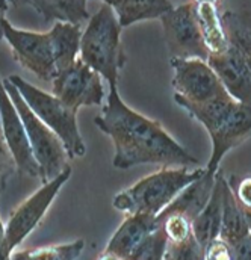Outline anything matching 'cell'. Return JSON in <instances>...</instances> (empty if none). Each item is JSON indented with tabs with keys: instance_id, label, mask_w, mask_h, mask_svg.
Masks as SVG:
<instances>
[{
	"instance_id": "836d02e7",
	"label": "cell",
	"mask_w": 251,
	"mask_h": 260,
	"mask_svg": "<svg viewBox=\"0 0 251 260\" xmlns=\"http://www.w3.org/2000/svg\"><path fill=\"white\" fill-rule=\"evenodd\" d=\"M0 136H2V120H0Z\"/></svg>"
},
{
	"instance_id": "5bb4252c",
	"label": "cell",
	"mask_w": 251,
	"mask_h": 260,
	"mask_svg": "<svg viewBox=\"0 0 251 260\" xmlns=\"http://www.w3.org/2000/svg\"><path fill=\"white\" fill-rule=\"evenodd\" d=\"M159 225L156 216L129 215L106 245V251L114 253L121 260H133L144 241Z\"/></svg>"
},
{
	"instance_id": "7402d4cb",
	"label": "cell",
	"mask_w": 251,
	"mask_h": 260,
	"mask_svg": "<svg viewBox=\"0 0 251 260\" xmlns=\"http://www.w3.org/2000/svg\"><path fill=\"white\" fill-rule=\"evenodd\" d=\"M229 44L245 59L251 70V12L247 9L221 14Z\"/></svg>"
},
{
	"instance_id": "7a4b0ae2",
	"label": "cell",
	"mask_w": 251,
	"mask_h": 260,
	"mask_svg": "<svg viewBox=\"0 0 251 260\" xmlns=\"http://www.w3.org/2000/svg\"><path fill=\"white\" fill-rule=\"evenodd\" d=\"M174 102L207 130L212 139V156L206 173L216 176L224 156L251 138V108L238 103L232 97L194 105L174 94Z\"/></svg>"
},
{
	"instance_id": "52a82bcc",
	"label": "cell",
	"mask_w": 251,
	"mask_h": 260,
	"mask_svg": "<svg viewBox=\"0 0 251 260\" xmlns=\"http://www.w3.org/2000/svg\"><path fill=\"white\" fill-rule=\"evenodd\" d=\"M2 37L11 47L12 58L23 68L32 71L44 82H53L56 77V65L53 46L49 32H30L14 27L6 18L0 23Z\"/></svg>"
},
{
	"instance_id": "d6986e66",
	"label": "cell",
	"mask_w": 251,
	"mask_h": 260,
	"mask_svg": "<svg viewBox=\"0 0 251 260\" xmlns=\"http://www.w3.org/2000/svg\"><path fill=\"white\" fill-rule=\"evenodd\" d=\"M251 233L250 224L242 213L241 207L238 206L235 195L232 192V188L227 183H224L223 191V215H221V229L218 239L227 244L230 248L235 247L238 242H241L244 238H247Z\"/></svg>"
},
{
	"instance_id": "f546056e",
	"label": "cell",
	"mask_w": 251,
	"mask_h": 260,
	"mask_svg": "<svg viewBox=\"0 0 251 260\" xmlns=\"http://www.w3.org/2000/svg\"><path fill=\"white\" fill-rule=\"evenodd\" d=\"M232 260H251V233L232 247Z\"/></svg>"
},
{
	"instance_id": "6da1fadb",
	"label": "cell",
	"mask_w": 251,
	"mask_h": 260,
	"mask_svg": "<svg viewBox=\"0 0 251 260\" xmlns=\"http://www.w3.org/2000/svg\"><path fill=\"white\" fill-rule=\"evenodd\" d=\"M94 123L114 141V167L118 170L145 164H159L164 168L198 164L197 157L168 135L158 121L129 108L120 97L118 85L109 86L108 102Z\"/></svg>"
},
{
	"instance_id": "484cf974",
	"label": "cell",
	"mask_w": 251,
	"mask_h": 260,
	"mask_svg": "<svg viewBox=\"0 0 251 260\" xmlns=\"http://www.w3.org/2000/svg\"><path fill=\"white\" fill-rule=\"evenodd\" d=\"M167 257L170 260H204L206 250L197 242L194 235L179 244H168Z\"/></svg>"
},
{
	"instance_id": "2e32d148",
	"label": "cell",
	"mask_w": 251,
	"mask_h": 260,
	"mask_svg": "<svg viewBox=\"0 0 251 260\" xmlns=\"http://www.w3.org/2000/svg\"><path fill=\"white\" fill-rule=\"evenodd\" d=\"M216 5H218L216 2H210V0L194 2L195 20L209 55L223 53L230 46Z\"/></svg>"
},
{
	"instance_id": "f1b7e54d",
	"label": "cell",
	"mask_w": 251,
	"mask_h": 260,
	"mask_svg": "<svg viewBox=\"0 0 251 260\" xmlns=\"http://www.w3.org/2000/svg\"><path fill=\"white\" fill-rule=\"evenodd\" d=\"M204 260H232V248L223 241L216 239L206 250Z\"/></svg>"
},
{
	"instance_id": "44dd1931",
	"label": "cell",
	"mask_w": 251,
	"mask_h": 260,
	"mask_svg": "<svg viewBox=\"0 0 251 260\" xmlns=\"http://www.w3.org/2000/svg\"><path fill=\"white\" fill-rule=\"evenodd\" d=\"M80 27L82 26L55 23L52 30H49L53 46L56 74L67 70L79 59L77 55L80 53V40H82Z\"/></svg>"
},
{
	"instance_id": "9c48e42d",
	"label": "cell",
	"mask_w": 251,
	"mask_h": 260,
	"mask_svg": "<svg viewBox=\"0 0 251 260\" xmlns=\"http://www.w3.org/2000/svg\"><path fill=\"white\" fill-rule=\"evenodd\" d=\"M159 20L164 27V37L171 59H201L207 62L209 52L195 20L194 2L173 8Z\"/></svg>"
},
{
	"instance_id": "8992f818",
	"label": "cell",
	"mask_w": 251,
	"mask_h": 260,
	"mask_svg": "<svg viewBox=\"0 0 251 260\" xmlns=\"http://www.w3.org/2000/svg\"><path fill=\"white\" fill-rule=\"evenodd\" d=\"M3 85L23 121L30 150L40 168V179L43 185H46L50 180L56 179L68 167L67 165L68 156L62 141L58 138V135L53 130L49 129L32 112V109L26 105V102L17 91V88L8 79L3 80Z\"/></svg>"
},
{
	"instance_id": "3957f363",
	"label": "cell",
	"mask_w": 251,
	"mask_h": 260,
	"mask_svg": "<svg viewBox=\"0 0 251 260\" xmlns=\"http://www.w3.org/2000/svg\"><path fill=\"white\" fill-rule=\"evenodd\" d=\"M204 171L206 168L189 167L162 168L118 192L114 198V207L127 215L158 216Z\"/></svg>"
},
{
	"instance_id": "30bf717a",
	"label": "cell",
	"mask_w": 251,
	"mask_h": 260,
	"mask_svg": "<svg viewBox=\"0 0 251 260\" xmlns=\"http://www.w3.org/2000/svg\"><path fill=\"white\" fill-rule=\"evenodd\" d=\"M174 70L173 86L176 95L189 103L204 105L230 97L215 71L201 59H170Z\"/></svg>"
},
{
	"instance_id": "cb8c5ba5",
	"label": "cell",
	"mask_w": 251,
	"mask_h": 260,
	"mask_svg": "<svg viewBox=\"0 0 251 260\" xmlns=\"http://www.w3.org/2000/svg\"><path fill=\"white\" fill-rule=\"evenodd\" d=\"M156 224L162 227L168 244H179L188 239L192 235V222L188 218L179 213L167 215V216H156Z\"/></svg>"
},
{
	"instance_id": "ac0fdd59",
	"label": "cell",
	"mask_w": 251,
	"mask_h": 260,
	"mask_svg": "<svg viewBox=\"0 0 251 260\" xmlns=\"http://www.w3.org/2000/svg\"><path fill=\"white\" fill-rule=\"evenodd\" d=\"M106 3L114 9L121 29L139 21L161 18L174 8L168 0H106Z\"/></svg>"
},
{
	"instance_id": "4fadbf2b",
	"label": "cell",
	"mask_w": 251,
	"mask_h": 260,
	"mask_svg": "<svg viewBox=\"0 0 251 260\" xmlns=\"http://www.w3.org/2000/svg\"><path fill=\"white\" fill-rule=\"evenodd\" d=\"M207 64L215 71L227 94L251 108V70L245 59L232 47L223 53L209 55Z\"/></svg>"
},
{
	"instance_id": "603a6c76",
	"label": "cell",
	"mask_w": 251,
	"mask_h": 260,
	"mask_svg": "<svg viewBox=\"0 0 251 260\" xmlns=\"http://www.w3.org/2000/svg\"><path fill=\"white\" fill-rule=\"evenodd\" d=\"M85 241L77 239L68 244H58L21 251H12L11 260H77L83 253Z\"/></svg>"
},
{
	"instance_id": "d6a6232c",
	"label": "cell",
	"mask_w": 251,
	"mask_h": 260,
	"mask_svg": "<svg viewBox=\"0 0 251 260\" xmlns=\"http://www.w3.org/2000/svg\"><path fill=\"white\" fill-rule=\"evenodd\" d=\"M6 9H8V2H2V0H0V23H2V18H5ZM0 40H3V37H2V29H0Z\"/></svg>"
},
{
	"instance_id": "7c38bea8",
	"label": "cell",
	"mask_w": 251,
	"mask_h": 260,
	"mask_svg": "<svg viewBox=\"0 0 251 260\" xmlns=\"http://www.w3.org/2000/svg\"><path fill=\"white\" fill-rule=\"evenodd\" d=\"M0 120H2V136L9 151L14 156L18 173L27 177L40 179V168L30 150L23 121L11 97L8 95L2 79H0Z\"/></svg>"
},
{
	"instance_id": "d4e9b609",
	"label": "cell",
	"mask_w": 251,
	"mask_h": 260,
	"mask_svg": "<svg viewBox=\"0 0 251 260\" xmlns=\"http://www.w3.org/2000/svg\"><path fill=\"white\" fill-rule=\"evenodd\" d=\"M167 250H168V239L162 227H158L144 241V244L135 254L133 260H165Z\"/></svg>"
},
{
	"instance_id": "e575fe53",
	"label": "cell",
	"mask_w": 251,
	"mask_h": 260,
	"mask_svg": "<svg viewBox=\"0 0 251 260\" xmlns=\"http://www.w3.org/2000/svg\"><path fill=\"white\" fill-rule=\"evenodd\" d=\"M165 260H170V259H168V257H167V256H165Z\"/></svg>"
},
{
	"instance_id": "ba28073f",
	"label": "cell",
	"mask_w": 251,
	"mask_h": 260,
	"mask_svg": "<svg viewBox=\"0 0 251 260\" xmlns=\"http://www.w3.org/2000/svg\"><path fill=\"white\" fill-rule=\"evenodd\" d=\"M70 177L71 167L68 165L56 179L43 185L11 213L5 225L6 242L11 251H15V248L41 224L50 204L59 194L61 188L70 180Z\"/></svg>"
},
{
	"instance_id": "9a60e30c",
	"label": "cell",
	"mask_w": 251,
	"mask_h": 260,
	"mask_svg": "<svg viewBox=\"0 0 251 260\" xmlns=\"http://www.w3.org/2000/svg\"><path fill=\"white\" fill-rule=\"evenodd\" d=\"M224 183L226 176L223 174V171H218L215 177V186L207 204L192 221V235L204 250H207L210 244L215 242L219 236Z\"/></svg>"
},
{
	"instance_id": "83f0119b",
	"label": "cell",
	"mask_w": 251,
	"mask_h": 260,
	"mask_svg": "<svg viewBox=\"0 0 251 260\" xmlns=\"http://www.w3.org/2000/svg\"><path fill=\"white\" fill-rule=\"evenodd\" d=\"M17 164L14 160L12 153L9 151L3 136H0V194L6 191L9 180L17 173Z\"/></svg>"
},
{
	"instance_id": "277c9868",
	"label": "cell",
	"mask_w": 251,
	"mask_h": 260,
	"mask_svg": "<svg viewBox=\"0 0 251 260\" xmlns=\"http://www.w3.org/2000/svg\"><path fill=\"white\" fill-rule=\"evenodd\" d=\"M120 35L121 27L117 15L106 2L89 18L86 29L82 32L79 58L106 79L109 86L118 85L120 70L125 65Z\"/></svg>"
},
{
	"instance_id": "5b68a950",
	"label": "cell",
	"mask_w": 251,
	"mask_h": 260,
	"mask_svg": "<svg viewBox=\"0 0 251 260\" xmlns=\"http://www.w3.org/2000/svg\"><path fill=\"white\" fill-rule=\"evenodd\" d=\"M8 80L17 88L26 105L32 109V112L49 129H52L58 135V138L62 141L67 156L70 159L85 156L86 147L77 127V120H76L77 111L67 106L53 94H49L37 88L35 85L26 82L23 77L17 74H11Z\"/></svg>"
},
{
	"instance_id": "1f68e13d",
	"label": "cell",
	"mask_w": 251,
	"mask_h": 260,
	"mask_svg": "<svg viewBox=\"0 0 251 260\" xmlns=\"http://www.w3.org/2000/svg\"><path fill=\"white\" fill-rule=\"evenodd\" d=\"M97 260H121L118 256H115L114 253H109V251H103L99 257H97Z\"/></svg>"
},
{
	"instance_id": "e0dca14e",
	"label": "cell",
	"mask_w": 251,
	"mask_h": 260,
	"mask_svg": "<svg viewBox=\"0 0 251 260\" xmlns=\"http://www.w3.org/2000/svg\"><path fill=\"white\" fill-rule=\"evenodd\" d=\"M215 177L216 176H210L204 171V174L198 180H195L194 183L189 185L188 188H185L180 194L177 195V198L165 210H162L158 216L179 213V215H183L185 218H188L192 222L197 218V215L207 204L212 191H213V186H215Z\"/></svg>"
},
{
	"instance_id": "8fae6325",
	"label": "cell",
	"mask_w": 251,
	"mask_h": 260,
	"mask_svg": "<svg viewBox=\"0 0 251 260\" xmlns=\"http://www.w3.org/2000/svg\"><path fill=\"white\" fill-rule=\"evenodd\" d=\"M53 95L77 111L83 106H100L105 99L102 76L79 58L53 79Z\"/></svg>"
},
{
	"instance_id": "4dcf8cb0",
	"label": "cell",
	"mask_w": 251,
	"mask_h": 260,
	"mask_svg": "<svg viewBox=\"0 0 251 260\" xmlns=\"http://www.w3.org/2000/svg\"><path fill=\"white\" fill-rule=\"evenodd\" d=\"M12 251L8 247L6 235H5V224L0 219V260H11Z\"/></svg>"
},
{
	"instance_id": "4316f807",
	"label": "cell",
	"mask_w": 251,
	"mask_h": 260,
	"mask_svg": "<svg viewBox=\"0 0 251 260\" xmlns=\"http://www.w3.org/2000/svg\"><path fill=\"white\" fill-rule=\"evenodd\" d=\"M229 186L235 195L238 206L241 207L242 213L245 215L251 229V176L245 177H230L227 179Z\"/></svg>"
},
{
	"instance_id": "ffe728a7",
	"label": "cell",
	"mask_w": 251,
	"mask_h": 260,
	"mask_svg": "<svg viewBox=\"0 0 251 260\" xmlns=\"http://www.w3.org/2000/svg\"><path fill=\"white\" fill-rule=\"evenodd\" d=\"M20 3L35 9L44 21L82 26L83 21L91 18L85 0H30Z\"/></svg>"
}]
</instances>
